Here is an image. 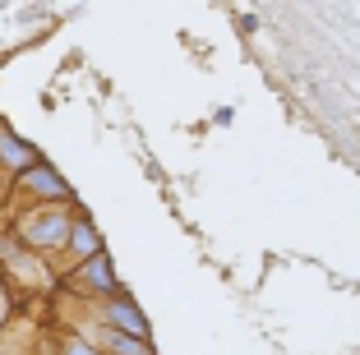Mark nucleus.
Segmentation results:
<instances>
[{"label":"nucleus","instance_id":"f257e3e1","mask_svg":"<svg viewBox=\"0 0 360 355\" xmlns=\"http://www.w3.org/2000/svg\"><path fill=\"white\" fill-rule=\"evenodd\" d=\"M70 221H75L70 208H37L28 217H19V240L32 245V250H60L65 235H70Z\"/></svg>","mask_w":360,"mask_h":355},{"label":"nucleus","instance_id":"f03ea898","mask_svg":"<svg viewBox=\"0 0 360 355\" xmlns=\"http://www.w3.org/2000/svg\"><path fill=\"white\" fill-rule=\"evenodd\" d=\"M19 185L28 189V194H37V199H51V203H65V199H70V185H65L51 167H42V162L23 167L19 171Z\"/></svg>","mask_w":360,"mask_h":355},{"label":"nucleus","instance_id":"7ed1b4c3","mask_svg":"<svg viewBox=\"0 0 360 355\" xmlns=\"http://www.w3.org/2000/svg\"><path fill=\"white\" fill-rule=\"evenodd\" d=\"M79 286H88V291L97 295H116V277H111V263H106V254H88L84 268H79Z\"/></svg>","mask_w":360,"mask_h":355},{"label":"nucleus","instance_id":"20e7f679","mask_svg":"<svg viewBox=\"0 0 360 355\" xmlns=\"http://www.w3.org/2000/svg\"><path fill=\"white\" fill-rule=\"evenodd\" d=\"M106 318L116 323V333H129V337H148V323H143V314L125 300H111L106 304Z\"/></svg>","mask_w":360,"mask_h":355},{"label":"nucleus","instance_id":"39448f33","mask_svg":"<svg viewBox=\"0 0 360 355\" xmlns=\"http://www.w3.org/2000/svg\"><path fill=\"white\" fill-rule=\"evenodd\" d=\"M0 162H5L10 171H23V167H32V162H37V153H32L23 138H14L10 129L0 125Z\"/></svg>","mask_w":360,"mask_h":355},{"label":"nucleus","instance_id":"423d86ee","mask_svg":"<svg viewBox=\"0 0 360 355\" xmlns=\"http://www.w3.org/2000/svg\"><path fill=\"white\" fill-rule=\"evenodd\" d=\"M65 250H70V254H75L79 263H84L88 254H97L102 245H97V231L88 226L84 217H75V221H70V235H65Z\"/></svg>","mask_w":360,"mask_h":355},{"label":"nucleus","instance_id":"0eeeda50","mask_svg":"<svg viewBox=\"0 0 360 355\" xmlns=\"http://www.w3.org/2000/svg\"><path fill=\"white\" fill-rule=\"evenodd\" d=\"M60 355H97V351H93V346H88V342H79V337H70Z\"/></svg>","mask_w":360,"mask_h":355},{"label":"nucleus","instance_id":"6e6552de","mask_svg":"<svg viewBox=\"0 0 360 355\" xmlns=\"http://www.w3.org/2000/svg\"><path fill=\"white\" fill-rule=\"evenodd\" d=\"M0 355H10V351H0Z\"/></svg>","mask_w":360,"mask_h":355}]
</instances>
